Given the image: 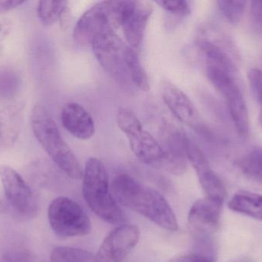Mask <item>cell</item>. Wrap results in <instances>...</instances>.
<instances>
[{
	"label": "cell",
	"mask_w": 262,
	"mask_h": 262,
	"mask_svg": "<svg viewBox=\"0 0 262 262\" xmlns=\"http://www.w3.org/2000/svg\"><path fill=\"white\" fill-rule=\"evenodd\" d=\"M223 203L210 198L197 200L188 215L192 232L196 236H204L216 230L221 218Z\"/></svg>",
	"instance_id": "cell-15"
},
{
	"label": "cell",
	"mask_w": 262,
	"mask_h": 262,
	"mask_svg": "<svg viewBox=\"0 0 262 262\" xmlns=\"http://www.w3.org/2000/svg\"><path fill=\"white\" fill-rule=\"evenodd\" d=\"M23 122V109L9 106L0 110V149L12 147L20 132Z\"/></svg>",
	"instance_id": "cell-17"
},
{
	"label": "cell",
	"mask_w": 262,
	"mask_h": 262,
	"mask_svg": "<svg viewBox=\"0 0 262 262\" xmlns=\"http://www.w3.org/2000/svg\"><path fill=\"white\" fill-rule=\"evenodd\" d=\"M61 121L64 129L78 139H90L95 134L93 118L89 111L78 103H69L63 107Z\"/></svg>",
	"instance_id": "cell-16"
},
{
	"label": "cell",
	"mask_w": 262,
	"mask_h": 262,
	"mask_svg": "<svg viewBox=\"0 0 262 262\" xmlns=\"http://www.w3.org/2000/svg\"><path fill=\"white\" fill-rule=\"evenodd\" d=\"M23 3H25V1L20 0H0V14L12 10Z\"/></svg>",
	"instance_id": "cell-30"
},
{
	"label": "cell",
	"mask_w": 262,
	"mask_h": 262,
	"mask_svg": "<svg viewBox=\"0 0 262 262\" xmlns=\"http://www.w3.org/2000/svg\"><path fill=\"white\" fill-rule=\"evenodd\" d=\"M127 74L136 87L143 92L149 89V80L137 52L130 46L126 55Z\"/></svg>",
	"instance_id": "cell-20"
},
{
	"label": "cell",
	"mask_w": 262,
	"mask_h": 262,
	"mask_svg": "<svg viewBox=\"0 0 262 262\" xmlns=\"http://www.w3.org/2000/svg\"><path fill=\"white\" fill-rule=\"evenodd\" d=\"M217 4L225 18L231 24H237L243 18L246 2L241 0H220L217 2Z\"/></svg>",
	"instance_id": "cell-24"
},
{
	"label": "cell",
	"mask_w": 262,
	"mask_h": 262,
	"mask_svg": "<svg viewBox=\"0 0 262 262\" xmlns=\"http://www.w3.org/2000/svg\"><path fill=\"white\" fill-rule=\"evenodd\" d=\"M206 73L211 84L224 99L237 134L241 137L247 136L249 132V112L235 74L210 64H206Z\"/></svg>",
	"instance_id": "cell-6"
},
{
	"label": "cell",
	"mask_w": 262,
	"mask_h": 262,
	"mask_svg": "<svg viewBox=\"0 0 262 262\" xmlns=\"http://www.w3.org/2000/svg\"><path fill=\"white\" fill-rule=\"evenodd\" d=\"M31 126L35 138L55 165L69 178H82L83 169L60 132L47 109L37 105L31 114Z\"/></svg>",
	"instance_id": "cell-2"
},
{
	"label": "cell",
	"mask_w": 262,
	"mask_h": 262,
	"mask_svg": "<svg viewBox=\"0 0 262 262\" xmlns=\"http://www.w3.org/2000/svg\"><path fill=\"white\" fill-rule=\"evenodd\" d=\"M82 179L83 197L91 210L106 223L124 224L125 215L112 194L107 170L99 158L92 157L88 160Z\"/></svg>",
	"instance_id": "cell-3"
},
{
	"label": "cell",
	"mask_w": 262,
	"mask_h": 262,
	"mask_svg": "<svg viewBox=\"0 0 262 262\" xmlns=\"http://www.w3.org/2000/svg\"><path fill=\"white\" fill-rule=\"evenodd\" d=\"M249 86L252 95L257 104L262 111V70L260 69H252L248 73Z\"/></svg>",
	"instance_id": "cell-25"
},
{
	"label": "cell",
	"mask_w": 262,
	"mask_h": 262,
	"mask_svg": "<svg viewBox=\"0 0 262 262\" xmlns=\"http://www.w3.org/2000/svg\"><path fill=\"white\" fill-rule=\"evenodd\" d=\"M21 78L16 71L11 68H0V98L11 99L18 93Z\"/></svg>",
	"instance_id": "cell-22"
},
{
	"label": "cell",
	"mask_w": 262,
	"mask_h": 262,
	"mask_svg": "<svg viewBox=\"0 0 262 262\" xmlns=\"http://www.w3.org/2000/svg\"><path fill=\"white\" fill-rule=\"evenodd\" d=\"M140 236L137 226L120 225L104 238L93 262H122L136 247Z\"/></svg>",
	"instance_id": "cell-10"
},
{
	"label": "cell",
	"mask_w": 262,
	"mask_h": 262,
	"mask_svg": "<svg viewBox=\"0 0 262 262\" xmlns=\"http://www.w3.org/2000/svg\"><path fill=\"white\" fill-rule=\"evenodd\" d=\"M48 218L54 233L60 238L85 236L92 232L89 215L78 203L67 197H58L51 203Z\"/></svg>",
	"instance_id": "cell-7"
},
{
	"label": "cell",
	"mask_w": 262,
	"mask_h": 262,
	"mask_svg": "<svg viewBox=\"0 0 262 262\" xmlns=\"http://www.w3.org/2000/svg\"><path fill=\"white\" fill-rule=\"evenodd\" d=\"M5 257L8 262H36L35 258L29 252H9Z\"/></svg>",
	"instance_id": "cell-29"
},
{
	"label": "cell",
	"mask_w": 262,
	"mask_h": 262,
	"mask_svg": "<svg viewBox=\"0 0 262 262\" xmlns=\"http://www.w3.org/2000/svg\"><path fill=\"white\" fill-rule=\"evenodd\" d=\"M0 178L5 196L12 209L24 218H35L38 213V203L23 177L10 166H2Z\"/></svg>",
	"instance_id": "cell-8"
},
{
	"label": "cell",
	"mask_w": 262,
	"mask_h": 262,
	"mask_svg": "<svg viewBox=\"0 0 262 262\" xmlns=\"http://www.w3.org/2000/svg\"><path fill=\"white\" fill-rule=\"evenodd\" d=\"M152 6L148 2L124 1L122 28L128 46L136 50L141 46Z\"/></svg>",
	"instance_id": "cell-12"
},
{
	"label": "cell",
	"mask_w": 262,
	"mask_h": 262,
	"mask_svg": "<svg viewBox=\"0 0 262 262\" xmlns=\"http://www.w3.org/2000/svg\"><path fill=\"white\" fill-rule=\"evenodd\" d=\"M6 210V206H5L4 203H3V201H2L1 198H0V212H4Z\"/></svg>",
	"instance_id": "cell-31"
},
{
	"label": "cell",
	"mask_w": 262,
	"mask_h": 262,
	"mask_svg": "<svg viewBox=\"0 0 262 262\" xmlns=\"http://www.w3.org/2000/svg\"><path fill=\"white\" fill-rule=\"evenodd\" d=\"M67 4L66 1L38 2L37 13L40 21L45 26L53 24L64 15Z\"/></svg>",
	"instance_id": "cell-21"
},
{
	"label": "cell",
	"mask_w": 262,
	"mask_h": 262,
	"mask_svg": "<svg viewBox=\"0 0 262 262\" xmlns=\"http://www.w3.org/2000/svg\"><path fill=\"white\" fill-rule=\"evenodd\" d=\"M116 201L127 209L143 215L159 227L176 232L178 221L166 198L155 189L143 186L127 174H119L112 183Z\"/></svg>",
	"instance_id": "cell-1"
},
{
	"label": "cell",
	"mask_w": 262,
	"mask_h": 262,
	"mask_svg": "<svg viewBox=\"0 0 262 262\" xmlns=\"http://www.w3.org/2000/svg\"><path fill=\"white\" fill-rule=\"evenodd\" d=\"M250 19L252 29L262 34V1L251 2Z\"/></svg>",
	"instance_id": "cell-27"
},
{
	"label": "cell",
	"mask_w": 262,
	"mask_h": 262,
	"mask_svg": "<svg viewBox=\"0 0 262 262\" xmlns=\"http://www.w3.org/2000/svg\"><path fill=\"white\" fill-rule=\"evenodd\" d=\"M91 252L76 248L59 246L51 254L50 262H93Z\"/></svg>",
	"instance_id": "cell-23"
},
{
	"label": "cell",
	"mask_w": 262,
	"mask_h": 262,
	"mask_svg": "<svg viewBox=\"0 0 262 262\" xmlns=\"http://www.w3.org/2000/svg\"><path fill=\"white\" fill-rule=\"evenodd\" d=\"M124 1H103L88 9L77 22L74 39L78 44L92 45L101 34L121 27Z\"/></svg>",
	"instance_id": "cell-5"
},
{
	"label": "cell",
	"mask_w": 262,
	"mask_h": 262,
	"mask_svg": "<svg viewBox=\"0 0 262 262\" xmlns=\"http://www.w3.org/2000/svg\"><path fill=\"white\" fill-rule=\"evenodd\" d=\"M229 208L233 212L262 221V195L241 190L229 201Z\"/></svg>",
	"instance_id": "cell-18"
},
{
	"label": "cell",
	"mask_w": 262,
	"mask_h": 262,
	"mask_svg": "<svg viewBox=\"0 0 262 262\" xmlns=\"http://www.w3.org/2000/svg\"><path fill=\"white\" fill-rule=\"evenodd\" d=\"M198 45L204 55L206 64L213 65L231 73H236L238 52L230 38L224 34L216 33L211 38H200Z\"/></svg>",
	"instance_id": "cell-11"
},
{
	"label": "cell",
	"mask_w": 262,
	"mask_h": 262,
	"mask_svg": "<svg viewBox=\"0 0 262 262\" xmlns=\"http://www.w3.org/2000/svg\"><path fill=\"white\" fill-rule=\"evenodd\" d=\"M240 172L249 181L262 186V147H255L237 162Z\"/></svg>",
	"instance_id": "cell-19"
},
{
	"label": "cell",
	"mask_w": 262,
	"mask_h": 262,
	"mask_svg": "<svg viewBox=\"0 0 262 262\" xmlns=\"http://www.w3.org/2000/svg\"><path fill=\"white\" fill-rule=\"evenodd\" d=\"M166 262H214L213 258L204 254H191L171 258Z\"/></svg>",
	"instance_id": "cell-28"
},
{
	"label": "cell",
	"mask_w": 262,
	"mask_h": 262,
	"mask_svg": "<svg viewBox=\"0 0 262 262\" xmlns=\"http://www.w3.org/2000/svg\"><path fill=\"white\" fill-rule=\"evenodd\" d=\"M157 4L165 10L174 15H189L191 12L190 5L189 2L183 0H173V1H157Z\"/></svg>",
	"instance_id": "cell-26"
},
{
	"label": "cell",
	"mask_w": 262,
	"mask_h": 262,
	"mask_svg": "<svg viewBox=\"0 0 262 262\" xmlns=\"http://www.w3.org/2000/svg\"><path fill=\"white\" fill-rule=\"evenodd\" d=\"M160 93L163 103L179 121L194 129L200 127L198 112L195 106L180 88L170 82H163Z\"/></svg>",
	"instance_id": "cell-14"
},
{
	"label": "cell",
	"mask_w": 262,
	"mask_h": 262,
	"mask_svg": "<svg viewBox=\"0 0 262 262\" xmlns=\"http://www.w3.org/2000/svg\"><path fill=\"white\" fill-rule=\"evenodd\" d=\"M187 160L195 169L206 198L224 203L226 189L224 183L212 170L201 149L190 141L187 149Z\"/></svg>",
	"instance_id": "cell-13"
},
{
	"label": "cell",
	"mask_w": 262,
	"mask_h": 262,
	"mask_svg": "<svg viewBox=\"0 0 262 262\" xmlns=\"http://www.w3.org/2000/svg\"><path fill=\"white\" fill-rule=\"evenodd\" d=\"M91 46L95 58L112 76L118 79L128 77L126 55L129 46L124 43L116 32L101 34Z\"/></svg>",
	"instance_id": "cell-9"
},
{
	"label": "cell",
	"mask_w": 262,
	"mask_h": 262,
	"mask_svg": "<svg viewBox=\"0 0 262 262\" xmlns=\"http://www.w3.org/2000/svg\"><path fill=\"white\" fill-rule=\"evenodd\" d=\"M3 24L0 23V33H1L2 30H3Z\"/></svg>",
	"instance_id": "cell-32"
},
{
	"label": "cell",
	"mask_w": 262,
	"mask_h": 262,
	"mask_svg": "<svg viewBox=\"0 0 262 262\" xmlns=\"http://www.w3.org/2000/svg\"><path fill=\"white\" fill-rule=\"evenodd\" d=\"M117 123L127 137L133 153L142 163L170 170L171 158L155 138L145 130L139 118L130 109L121 108L117 113Z\"/></svg>",
	"instance_id": "cell-4"
}]
</instances>
